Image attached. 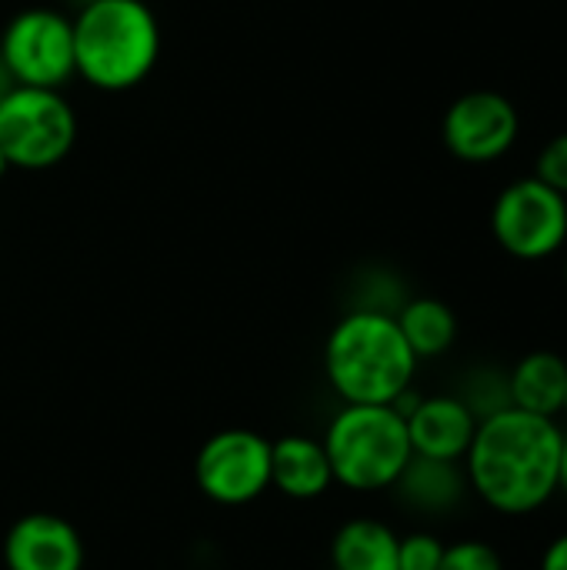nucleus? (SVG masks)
Masks as SVG:
<instances>
[{"label":"nucleus","instance_id":"f257e3e1","mask_svg":"<svg viewBox=\"0 0 567 570\" xmlns=\"http://www.w3.org/2000/svg\"><path fill=\"white\" fill-rule=\"evenodd\" d=\"M561 441L555 417L501 407L478 421L465 454L468 488L498 514H535L558 494Z\"/></svg>","mask_w":567,"mask_h":570},{"label":"nucleus","instance_id":"f03ea898","mask_svg":"<svg viewBox=\"0 0 567 570\" xmlns=\"http://www.w3.org/2000/svg\"><path fill=\"white\" fill-rule=\"evenodd\" d=\"M418 357L394 314L354 307L324 341V374L344 404H394L411 391Z\"/></svg>","mask_w":567,"mask_h":570},{"label":"nucleus","instance_id":"7ed1b4c3","mask_svg":"<svg viewBox=\"0 0 567 570\" xmlns=\"http://www.w3.org/2000/svg\"><path fill=\"white\" fill-rule=\"evenodd\" d=\"M160 60V23L144 0H84L74 17V63L94 90L124 94Z\"/></svg>","mask_w":567,"mask_h":570},{"label":"nucleus","instance_id":"20e7f679","mask_svg":"<svg viewBox=\"0 0 567 570\" xmlns=\"http://www.w3.org/2000/svg\"><path fill=\"white\" fill-rule=\"evenodd\" d=\"M334 484L348 491H391L414 458L404 414L394 404H344L321 438Z\"/></svg>","mask_w":567,"mask_h":570},{"label":"nucleus","instance_id":"39448f33","mask_svg":"<svg viewBox=\"0 0 567 570\" xmlns=\"http://www.w3.org/2000/svg\"><path fill=\"white\" fill-rule=\"evenodd\" d=\"M77 144V114L60 90L10 87L0 100V150L10 170H50Z\"/></svg>","mask_w":567,"mask_h":570},{"label":"nucleus","instance_id":"423d86ee","mask_svg":"<svg viewBox=\"0 0 567 570\" xmlns=\"http://www.w3.org/2000/svg\"><path fill=\"white\" fill-rule=\"evenodd\" d=\"M0 60L17 87L60 90L70 77H77L74 17L50 7L13 13L0 33Z\"/></svg>","mask_w":567,"mask_h":570},{"label":"nucleus","instance_id":"0eeeda50","mask_svg":"<svg viewBox=\"0 0 567 570\" xmlns=\"http://www.w3.org/2000/svg\"><path fill=\"white\" fill-rule=\"evenodd\" d=\"M498 247L518 261H545L567 247V197L538 177L511 180L491 207Z\"/></svg>","mask_w":567,"mask_h":570},{"label":"nucleus","instance_id":"6e6552de","mask_svg":"<svg viewBox=\"0 0 567 570\" xmlns=\"http://www.w3.org/2000/svg\"><path fill=\"white\" fill-rule=\"evenodd\" d=\"M201 494L224 508L257 501L271 488V441L247 428L211 434L194 458Z\"/></svg>","mask_w":567,"mask_h":570},{"label":"nucleus","instance_id":"1a4fd4ad","mask_svg":"<svg viewBox=\"0 0 567 570\" xmlns=\"http://www.w3.org/2000/svg\"><path fill=\"white\" fill-rule=\"evenodd\" d=\"M521 134L518 107L498 90L461 94L441 120V137L451 157L465 164H491L505 157Z\"/></svg>","mask_w":567,"mask_h":570},{"label":"nucleus","instance_id":"9d476101","mask_svg":"<svg viewBox=\"0 0 567 570\" xmlns=\"http://www.w3.org/2000/svg\"><path fill=\"white\" fill-rule=\"evenodd\" d=\"M84 558L80 531L60 514H23L3 534L7 570H84Z\"/></svg>","mask_w":567,"mask_h":570},{"label":"nucleus","instance_id":"9b49d317","mask_svg":"<svg viewBox=\"0 0 567 570\" xmlns=\"http://www.w3.org/2000/svg\"><path fill=\"white\" fill-rule=\"evenodd\" d=\"M411 451L418 458H434V461H465L478 417L475 411L454 397V394H438V397H418V404L404 414Z\"/></svg>","mask_w":567,"mask_h":570},{"label":"nucleus","instance_id":"f8f14e48","mask_svg":"<svg viewBox=\"0 0 567 570\" xmlns=\"http://www.w3.org/2000/svg\"><path fill=\"white\" fill-rule=\"evenodd\" d=\"M334 484L328 451L317 438L287 434L271 441V488L291 501H317Z\"/></svg>","mask_w":567,"mask_h":570},{"label":"nucleus","instance_id":"ddd939ff","mask_svg":"<svg viewBox=\"0 0 567 570\" xmlns=\"http://www.w3.org/2000/svg\"><path fill=\"white\" fill-rule=\"evenodd\" d=\"M394 491L404 508L418 514H451L468 494V474L461 461H434V458H411Z\"/></svg>","mask_w":567,"mask_h":570},{"label":"nucleus","instance_id":"4468645a","mask_svg":"<svg viewBox=\"0 0 567 570\" xmlns=\"http://www.w3.org/2000/svg\"><path fill=\"white\" fill-rule=\"evenodd\" d=\"M567 387V361L555 351H535L515 364L508 374V397L511 407H521L528 414L555 417L561 414Z\"/></svg>","mask_w":567,"mask_h":570},{"label":"nucleus","instance_id":"2eb2a0df","mask_svg":"<svg viewBox=\"0 0 567 570\" xmlns=\"http://www.w3.org/2000/svg\"><path fill=\"white\" fill-rule=\"evenodd\" d=\"M398 534L378 518H351L331 541L334 570H398Z\"/></svg>","mask_w":567,"mask_h":570},{"label":"nucleus","instance_id":"dca6fc26","mask_svg":"<svg viewBox=\"0 0 567 570\" xmlns=\"http://www.w3.org/2000/svg\"><path fill=\"white\" fill-rule=\"evenodd\" d=\"M408 347L414 351L418 361L428 357H441L451 351V344L458 341V317L454 311L438 301V297H411L398 307L394 314Z\"/></svg>","mask_w":567,"mask_h":570},{"label":"nucleus","instance_id":"f3484780","mask_svg":"<svg viewBox=\"0 0 567 570\" xmlns=\"http://www.w3.org/2000/svg\"><path fill=\"white\" fill-rule=\"evenodd\" d=\"M461 401L475 411L478 421L488 417V414H495V411H501V407H511L508 377H501V374H495V371H481V374L471 377V384H468V391H465Z\"/></svg>","mask_w":567,"mask_h":570},{"label":"nucleus","instance_id":"a211bd4d","mask_svg":"<svg viewBox=\"0 0 567 570\" xmlns=\"http://www.w3.org/2000/svg\"><path fill=\"white\" fill-rule=\"evenodd\" d=\"M438 570H505V561L488 541H458L444 544V558Z\"/></svg>","mask_w":567,"mask_h":570},{"label":"nucleus","instance_id":"6ab92c4d","mask_svg":"<svg viewBox=\"0 0 567 570\" xmlns=\"http://www.w3.org/2000/svg\"><path fill=\"white\" fill-rule=\"evenodd\" d=\"M441 558L444 544L428 531H414L398 541V570H438Z\"/></svg>","mask_w":567,"mask_h":570},{"label":"nucleus","instance_id":"aec40b11","mask_svg":"<svg viewBox=\"0 0 567 570\" xmlns=\"http://www.w3.org/2000/svg\"><path fill=\"white\" fill-rule=\"evenodd\" d=\"M535 177L545 180L548 187H555L558 194L567 197V130L551 137L541 154H538V164H535Z\"/></svg>","mask_w":567,"mask_h":570},{"label":"nucleus","instance_id":"412c9836","mask_svg":"<svg viewBox=\"0 0 567 570\" xmlns=\"http://www.w3.org/2000/svg\"><path fill=\"white\" fill-rule=\"evenodd\" d=\"M541 570H567V534L555 538L545 554H541Z\"/></svg>","mask_w":567,"mask_h":570},{"label":"nucleus","instance_id":"4be33fe9","mask_svg":"<svg viewBox=\"0 0 567 570\" xmlns=\"http://www.w3.org/2000/svg\"><path fill=\"white\" fill-rule=\"evenodd\" d=\"M558 494L567 498V434L561 441V464H558Z\"/></svg>","mask_w":567,"mask_h":570},{"label":"nucleus","instance_id":"5701e85b","mask_svg":"<svg viewBox=\"0 0 567 570\" xmlns=\"http://www.w3.org/2000/svg\"><path fill=\"white\" fill-rule=\"evenodd\" d=\"M10 87H13V80H10V73H7V67H3V60H0V100L7 97Z\"/></svg>","mask_w":567,"mask_h":570},{"label":"nucleus","instance_id":"b1692460","mask_svg":"<svg viewBox=\"0 0 567 570\" xmlns=\"http://www.w3.org/2000/svg\"><path fill=\"white\" fill-rule=\"evenodd\" d=\"M10 174V164H7V157H3V150H0V180Z\"/></svg>","mask_w":567,"mask_h":570},{"label":"nucleus","instance_id":"393cba45","mask_svg":"<svg viewBox=\"0 0 567 570\" xmlns=\"http://www.w3.org/2000/svg\"><path fill=\"white\" fill-rule=\"evenodd\" d=\"M561 414H567V387H565V404H561Z\"/></svg>","mask_w":567,"mask_h":570},{"label":"nucleus","instance_id":"a878e982","mask_svg":"<svg viewBox=\"0 0 567 570\" xmlns=\"http://www.w3.org/2000/svg\"><path fill=\"white\" fill-rule=\"evenodd\" d=\"M565 287H567V254H565Z\"/></svg>","mask_w":567,"mask_h":570}]
</instances>
